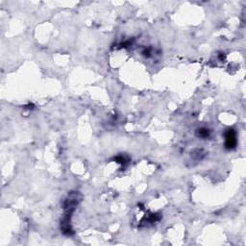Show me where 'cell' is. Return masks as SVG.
Masks as SVG:
<instances>
[{"instance_id":"2","label":"cell","mask_w":246,"mask_h":246,"mask_svg":"<svg viewBox=\"0 0 246 246\" xmlns=\"http://www.w3.org/2000/svg\"><path fill=\"white\" fill-rule=\"evenodd\" d=\"M208 136H209V130H207V129H200L199 130V137L207 138Z\"/></svg>"},{"instance_id":"1","label":"cell","mask_w":246,"mask_h":246,"mask_svg":"<svg viewBox=\"0 0 246 246\" xmlns=\"http://www.w3.org/2000/svg\"><path fill=\"white\" fill-rule=\"evenodd\" d=\"M237 145V138H236V132L230 129L226 133V147L228 149L235 148Z\"/></svg>"}]
</instances>
